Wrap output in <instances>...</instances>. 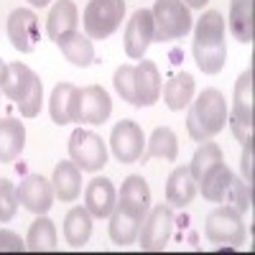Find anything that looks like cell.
Masks as SVG:
<instances>
[{
  "label": "cell",
  "mask_w": 255,
  "mask_h": 255,
  "mask_svg": "<svg viewBox=\"0 0 255 255\" xmlns=\"http://www.w3.org/2000/svg\"><path fill=\"white\" fill-rule=\"evenodd\" d=\"M197 67L204 74H220L227 61V46H225V18L217 10H207L197 20L194 31V46H191Z\"/></svg>",
  "instance_id": "obj_1"
},
{
  "label": "cell",
  "mask_w": 255,
  "mask_h": 255,
  "mask_svg": "<svg viewBox=\"0 0 255 255\" xmlns=\"http://www.w3.org/2000/svg\"><path fill=\"white\" fill-rule=\"evenodd\" d=\"M227 125V100L220 90L209 87L199 92L194 102H189V115H186V130L191 140H212L217 133L225 130Z\"/></svg>",
  "instance_id": "obj_2"
},
{
  "label": "cell",
  "mask_w": 255,
  "mask_h": 255,
  "mask_svg": "<svg viewBox=\"0 0 255 255\" xmlns=\"http://www.w3.org/2000/svg\"><path fill=\"white\" fill-rule=\"evenodd\" d=\"M3 92L10 97L23 118H36L41 113V102H44V84L31 72L26 64L13 61L5 64V79H3Z\"/></svg>",
  "instance_id": "obj_3"
},
{
  "label": "cell",
  "mask_w": 255,
  "mask_h": 255,
  "mask_svg": "<svg viewBox=\"0 0 255 255\" xmlns=\"http://www.w3.org/2000/svg\"><path fill=\"white\" fill-rule=\"evenodd\" d=\"M153 15V41H176L191 31V13L184 0H156Z\"/></svg>",
  "instance_id": "obj_4"
},
{
  "label": "cell",
  "mask_w": 255,
  "mask_h": 255,
  "mask_svg": "<svg viewBox=\"0 0 255 255\" xmlns=\"http://www.w3.org/2000/svg\"><path fill=\"white\" fill-rule=\"evenodd\" d=\"M125 18V0H90L84 8V36L108 38L113 36Z\"/></svg>",
  "instance_id": "obj_5"
},
{
  "label": "cell",
  "mask_w": 255,
  "mask_h": 255,
  "mask_svg": "<svg viewBox=\"0 0 255 255\" xmlns=\"http://www.w3.org/2000/svg\"><path fill=\"white\" fill-rule=\"evenodd\" d=\"M204 235H207L209 243H217V245H243L245 243L243 215L235 207H230V204L215 207L207 215Z\"/></svg>",
  "instance_id": "obj_6"
},
{
  "label": "cell",
  "mask_w": 255,
  "mask_h": 255,
  "mask_svg": "<svg viewBox=\"0 0 255 255\" xmlns=\"http://www.w3.org/2000/svg\"><path fill=\"white\" fill-rule=\"evenodd\" d=\"M230 128H232V135L240 143L253 140V69H245L235 82Z\"/></svg>",
  "instance_id": "obj_7"
},
{
  "label": "cell",
  "mask_w": 255,
  "mask_h": 255,
  "mask_svg": "<svg viewBox=\"0 0 255 255\" xmlns=\"http://www.w3.org/2000/svg\"><path fill=\"white\" fill-rule=\"evenodd\" d=\"M69 156L82 171H100L108 163V145L95 130L77 128L69 138Z\"/></svg>",
  "instance_id": "obj_8"
},
{
  "label": "cell",
  "mask_w": 255,
  "mask_h": 255,
  "mask_svg": "<svg viewBox=\"0 0 255 255\" xmlns=\"http://www.w3.org/2000/svg\"><path fill=\"white\" fill-rule=\"evenodd\" d=\"M171 230H174V215L166 204H156L153 209H148V215L140 225L138 240L140 248L153 253V250H163L171 240Z\"/></svg>",
  "instance_id": "obj_9"
},
{
  "label": "cell",
  "mask_w": 255,
  "mask_h": 255,
  "mask_svg": "<svg viewBox=\"0 0 255 255\" xmlns=\"http://www.w3.org/2000/svg\"><path fill=\"white\" fill-rule=\"evenodd\" d=\"M143 128L135 120H120L110 133V148L120 163H135L143 153Z\"/></svg>",
  "instance_id": "obj_10"
},
{
  "label": "cell",
  "mask_w": 255,
  "mask_h": 255,
  "mask_svg": "<svg viewBox=\"0 0 255 255\" xmlns=\"http://www.w3.org/2000/svg\"><path fill=\"white\" fill-rule=\"evenodd\" d=\"M38 15L28 8H15L8 15V38L15 51L20 54H31L38 44Z\"/></svg>",
  "instance_id": "obj_11"
},
{
  "label": "cell",
  "mask_w": 255,
  "mask_h": 255,
  "mask_svg": "<svg viewBox=\"0 0 255 255\" xmlns=\"http://www.w3.org/2000/svg\"><path fill=\"white\" fill-rule=\"evenodd\" d=\"M123 44H125V54L130 56V59H143L148 46L153 44V15L151 10H135L133 18L128 20V26H125V38H123Z\"/></svg>",
  "instance_id": "obj_12"
},
{
  "label": "cell",
  "mask_w": 255,
  "mask_h": 255,
  "mask_svg": "<svg viewBox=\"0 0 255 255\" xmlns=\"http://www.w3.org/2000/svg\"><path fill=\"white\" fill-rule=\"evenodd\" d=\"M15 194H18V204H23L28 212H33V215H46V212L51 209V204H54L51 181H46L38 174L26 176L15 186Z\"/></svg>",
  "instance_id": "obj_13"
},
{
  "label": "cell",
  "mask_w": 255,
  "mask_h": 255,
  "mask_svg": "<svg viewBox=\"0 0 255 255\" xmlns=\"http://www.w3.org/2000/svg\"><path fill=\"white\" fill-rule=\"evenodd\" d=\"M110 113H113L110 95L100 84H90V87L79 90V105H77V120L74 123L100 125L110 118Z\"/></svg>",
  "instance_id": "obj_14"
},
{
  "label": "cell",
  "mask_w": 255,
  "mask_h": 255,
  "mask_svg": "<svg viewBox=\"0 0 255 255\" xmlns=\"http://www.w3.org/2000/svg\"><path fill=\"white\" fill-rule=\"evenodd\" d=\"M115 202H118V191H115L113 181L105 176L92 179L87 184V189H84V209L97 220L110 217V212L115 209Z\"/></svg>",
  "instance_id": "obj_15"
},
{
  "label": "cell",
  "mask_w": 255,
  "mask_h": 255,
  "mask_svg": "<svg viewBox=\"0 0 255 255\" xmlns=\"http://www.w3.org/2000/svg\"><path fill=\"white\" fill-rule=\"evenodd\" d=\"M143 220H145L143 215H138V212H133V209H128V207L115 202V209L110 212V238H113V243L115 245L135 243Z\"/></svg>",
  "instance_id": "obj_16"
},
{
  "label": "cell",
  "mask_w": 255,
  "mask_h": 255,
  "mask_svg": "<svg viewBox=\"0 0 255 255\" xmlns=\"http://www.w3.org/2000/svg\"><path fill=\"white\" fill-rule=\"evenodd\" d=\"M133 82H135L138 108H148V105L158 102V97H161V74H158V67L153 61L143 59L133 72Z\"/></svg>",
  "instance_id": "obj_17"
},
{
  "label": "cell",
  "mask_w": 255,
  "mask_h": 255,
  "mask_svg": "<svg viewBox=\"0 0 255 255\" xmlns=\"http://www.w3.org/2000/svg\"><path fill=\"white\" fill-rule=\"evenodd\" d=\"M77 105H79V87L69 82H61L54 87L49 100V113L56 125H67L77 120Z\"/></svg>",
  "instance_id": "obj_18"
},
{
  "label": "cell",
  "mask_w": 255,
  "mask_h": 255,
  "mask_svg": "<svg viewBox=\"0 0 255 255\" xmlns=\"http://www.w3.org/2000/svg\"><path fill=\"white\" fill-rule=\"evenodd\" d=\"M51 186H54V197L61 199V202H74L82 191V168L74 163V161H61L56 163L54 168V179H51Z\"/></svg>",
  "instance_id": "obj_19"
},
{
  "label": "cell",
  "mask_w": 255,
  "mask_h": 255,
  "mask_svg": "<svg viewBox=\"0 0 255 255\" xmlns=\"http://www.w3.org/2000/svg\"><path fill=\"white\" fill-rule=\"evenodd\" d=\"M197 197V179L191 176L189 166H176L166 181V202L174 207H189Z\"/></svg>",
  "instance_id": "obj_20"
},
{
  "label": "cell",
  "mask_w": 255,
  "mask_h": 255,
  "mask_svg": "<svg viewBox=\"0 0 255 255\" xmlns=\"http://www.w3.org/2000/svg\"><path fill=\"white\" fill-rule=\"evenodd\" d=\"M56 46L61 49V54L67 56V61H72L74 67H90L95 61V46H92V38L84 36L79 31H69V33H61L56 38Z\"/></svg>",
  "instance_id": "obj_21"
},
{
  "label": "cell",
  "mask_w": 255,
  "mask_h": 255,
  "mask_svg": "<svg viewBox=\"0 0 255 255\" xmlns=\"http://www.w3.org/2000/svg\"><path fill=\"white\" fill-rule=\"evenodd\" d=\"M230 181H232V171L227 168L225 161H217L215 166H209L207 171L197 179L202 197H204L207 202H215V204H220V202L225 199Z\"/></svg>",
  "instance_id": "obj_22"
},
{
  "label": "cell",
  "mask_w": 255,
  "mask_h": 255,
  "mask_svg": "<svg viewBox=\"0 0 255 255\" xmlns=\"http://www.w3.org/2000/svg\"><path fill=\"white\" fill-rule=\"evenodd\" d=\"M26 145V128L15 118L0 120V163H13Z\"/></svg>",
  "instance_id": "obj_23"
},
{
  "label": "cell",
  "mask_w": 255,
  "mask_h": 255,
  "mask_svg": "<svg viewBox=\"0 0 255 255\" xmlns=\"http://www.w3.org/2000/svg\"><path fill=\"white\" fill-rule=\"evenodd\" d=\"M118 204L128 207V209H133L138 212V215H148V209H151V186H148V181L138 174L133 176H128L123 181V189H120V199Z\"/></svg>",
  "instance_id": "obj_24"
},
{
  "label": "cell",
  "mask_w": 255,
  "mask_h": 255,
  "mask_svg": "<svg viewBox=\"0 0 255 255\" xmlns=\"http://www.w3.org/2000/svg\"><path fill=\"white\" fill-rule=\"evenodd\" d=\"M179 156V140H176V133L171 130V128H156V130L151 133V138H148L145 143V151L140 153V161H151V158H163V161H176Z\"/></svg>",
  "instance_id": "obj_25"
},
{
  "label": "cell",
  "mask_w": 255,
  "mask_h": 255,
  "mask_svg": "<svg viewBox=\"0 0 255 255\" xmlns=\"http://www.w3.org/2000/svg\"><path fill=\"white\" fill-rule=\"evenodd\" d=\"M92 238V215L84 207H72L64 217V240L72 248L87 245Z\"/></svg>",
  "instance_id": "obj_26"
},
{
  "label": "cell",
  "mask_w": 255,
  "mask_h": 255,
  "mask_svg": "<svg viewBox=\"0 0 255 255\" xmlns=\"http://www.w3.org/2000/svg\"><path fill=\"white\" fill-rule=\"evenodd\" d=\"M230 31L240 44H253V0H230Z\"/></svg>",
  "instance_id": "obj_27"
},
{
  "label": "cell",
  "mask_w": 255,
  "mask_h": 255,
  "mask_svg": "<svg viewBox=\"0 0 255 255\" xmlns=\"http://www.w3.org/2000/svg\"><path fill=\"white\" fill-rule=\"evenodd\" d=\"M77 23H79L77 5L72 0H56V5L51 8V13L46 18V33H49V38L56 41L61 33L77 31Z\"/></svg>",
  "instance_id": "obj_28"
},
{
  "label": "cell",
  "mask_w": 255,
  "mask_h": 255,
  "mask_svg": "<svg viewBox=\"0 0 255 255\" xmlns=\"http://www.w3.org/2000/svg\"><path fill=\"white\" fill-rule=\"evenodd\" d=\"M191 97H194V77L189 72H179L171 77L163 87V102L168 110H184L189 108Z\"/></svg>",
  "instance_id": "obj_29"
},
{
  "label": "cell",
  "mask_w": 255,
  "mask_h": 255,
  "mask_svg": "<svg viewBox=\"0 0 255 255\" xmlns=\"http://www.w3.org/2000/svg\"><path fill=\"white\" fill-rule=\"evenodd\" d=\"M56 243H59V238H56L54 222L46 215H38V220H33L28 227L26 248L33 253H49V250H56Z\"/></svg>",
  "instance_id": "obj_30"
},
{
  "label": "cell",
  "mask_w": 255,
  "mask_h": 255,
  "mask_svg": "<svg viewBox=\"0 0 255 255\" xmlns=\"http://www.w3.org/2000/svg\"><path fill=\"white\" fill-rule=\"evenodd\" d=\"M217 161H225V156H222V148L217 145V143H209V140H202V145L197 148V153H194V158H191V163H189V171H191V176L194 179H199L209 166H215Z\"/></svg>",
  "instance_id": "obj_31"
},
{
  "label": "cell",
  "mask_w": 255,
  "mask_h": 255,
  "mask_svg": "<svg viewBox=\"0 0 255 255\" xmlns=\"http://www.w3.org/2000/svg\"><path fill=\"white\" fill-rule=\"evenodd\" d=\"M222 202H227L230 207H235L240 215H245V212H250V204H253V186L248 181H243V179L232 176V181L227 186V194H225Z\"/></svg>",
  "instance_id": "obj_32"
},
{
  "label": "cell",
  "mask_w": 255,
  "mask_h": 255,
  "mask_svg": "<svg viewBox=\"0 0 255 255\" xmlns=\"http://www.w3.org/2000/svg\"><path fill=\"white\" fill-rule=\"evenodd\" d=\"M133 72L135 67L133 64H123V67L115 69V77H113V84H115V90L118 95L125 100V102H130L133 108H138V100H135V82H133Z\"/></svg>",
  "instance_id": "obj_33"
},
{
  "label": "cell",
  "mask_w": 255,
  "mask_h": 255,
  "mask_svg": "<svg viewBox=\"0 0 255 255\" xmlns=\"http://www.w3.org/2000/svg\"><path fill=\"white\" fill-rule=\"evenodd\" d=\"M18 209V194L15 186L8 179H0V222H10Z\"/></svg>",
  "instance_id": "obj_34"
},
{
  "label": "cell",
  "mask_w": 255,
  "mask_h": 255,
  "mask_svg": "<svg viewBox=\"0 0 255 255\" xmlns=\"http://www.w3.org/2000/svg\"><path fill=\"white\" fill-rule=\"evenodd\" d=\"M23 250H26V243L15 232L0 230V253H23Z\"/></svg>",
  "instance_id": "obj_35"
},
{
  "label": "cell",
  "mask_w": 255,
  "mask_h": 255,
  "mask_svg": "<svg viewBox=\"0 0 255 255\" xmlns=\"http://www.w3.org/2000/svg\"><path fill=\"white\" fill-rule=\"evenodd\" d=\"M245 151H243V158H240V166H243V174H245V181L253 184V140L250 143H243Z\"/></svg>",
  "instance_id": "obj_36"
},
{
  "label": "cell",
  "mask_w": 255,
  "mask_h": 255,
  "mask_svg": "<svg viewBox=\"0 0 255 255\" xmlns=\"http://www.w3.org/2000/svg\"><path fill=\"white\" fill-rule=\"evenodd\" d=\"M184 3H186L189 8H204V5L209 3V0H184Z\"/></svg>",
  "instance_id": "obj_37"
},
{
  "label": "cell",
  "mask_w": 255,
  "mask_h": 255,
  "mask_svg": "<svg viewBox=\"0 0 255 255\" xmlns=\"http://www.w3.org/2000/svg\"><path fill=\"white\" fill-rule=\"evenodd\" d=\"M28 3H31V5H36V8H44V5H49V3H51V0H28Z\"/></svg>",
  "instance_id": "obj_38"
},
{
  "label": "cell",
  "mask_w": 255,
  "mask_h": 255,
  "mask_svg": "<svg viewBox=\"0 0 255 255\" xmlns=\"http://www.w3.org/2000/svg\"><path fill=\"white\" fill-rule=\"evenodd\" d=\"M3 79H5V64L0 59V90H3Z\"/></svg>",
  "instance_id": "obj_39"
}]
</instances>
